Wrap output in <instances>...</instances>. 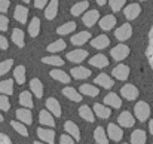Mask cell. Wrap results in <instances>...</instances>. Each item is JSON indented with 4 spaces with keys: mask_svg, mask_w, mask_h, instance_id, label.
Listing matches in <instances>:
<instances>
[{
    "mask_svg": "<svg viewBox=\"0 0 153 144\" xmlns=\"http://www.w3.org/2000/svg\"><path fill=\"white\" fill-rule=\"evenodd\" d=\"M108 3H110V7L113 12H119L123 7V4L126 3V0H110Z\"/></svg>",
    "mask_w": 153,
    "mask_h": 144,
    "instance_id": "f6af8a7d",
    "label": "cell"
},
{
    "mask_svg": "<svg viewBox=\"0 0 153 144\" xmlns=\"http://www.w3.org/2000/svg\"><path fill=\"white\" fill-rule=\"evenodd\" d=\"M42 62L51 64V65H56V67H61V65L64 64L62 58L58 56V55H53V56H43V58H42Z\"/></svg>",
    "mask_w": 153,
    "mask_h": 144,
    "instance_id": "60d3db41",
    "label": "cell"
},
{
    "mask_svg": "<svg viewBox=\"0 0 153 144\" xmlns=\"http://www.w3.org/2000/svg\"><path fill=\"white\" fill-rule=\"evenodd\" d=\"M76 27H77V24L76 22H73V21H68V22H65L64 25H61V27H58L56 28V34H70V33H73L74 30H76Z\"/></svg>",
    "mask_w": 153,
    "mask_h": 144,
    "instance_id": "8d00e7d4",
    "label": "cell"
},
{
    "mask_svg": "<svg viewBox=\"0 0 153 144\" xmlns=\"http://www.w3.org/2000/svg\"><path fill=\"white\" fill-rule=\"evenodd\" d=\"M65 46H67L65 42H64L62 39H59V40H55L53 43H51L46 49H48L49 52H61L62 49H65Z\"/></svg>",
    "mask_w": 153,
    "mask_h": 144,
    "instance_id": "7bdbcfd3",
    "label": "cell"
},
{
    "mask_svg": "<svg viewBox=\"0 0 153 144\" xmlns=\"http://www.w3.org/2000/svg\"><path fill=\"white\" fill-rule=\"evenodd\" d=\"M51 77L55 79L56 82H61V83H70V76L67 73H64L62 70H52Z\"/></svg>",
    "mask_w": 153,
    "mask_h": 144,
    "instance_id": "d590c367",
    "label": "cell"
},
{
    "mask_svg": "<svg viewBox=\"0 0 153 144\" xmlns=\"http://www.w3.org/2000/svg\"><path fill=\"white\" fill-rule=\"evenodd\" d=\"M39 33H40V19H39L37 16H34V18L30 21L28 34H30L31 37H36V36H39Z\"/></svg>",
    "mask_w": 153,
    "mask_h": 144,
    "instance_id": "e575fe53",
    "label": "cell"
},
{
    "mask_svg": "<svg viewBox=\"0 0 153 144\" xmlns=\"http://www.w3.org/2000/svg\"><path fill=\"white\" fill-rule=\"evenodd\" d=\"M110 55H111L113 59L122 61V59H125V58L129 55V46H126V45H123V43H119V45H116L114 48L110 50Z\"/></svg>",
    "mask_w": 153,
    "mask_h": 144,
    "instance_id": "7a4b0ae2",
    "label": "cell"
},
{
    "mask_svg": "<svg viewBox=\"0 0 153 144\" xmlns=\"http://www.w3.org/2000/svg\"><path fill=\"white\" fill-rule=\"evenodd\" d=\"M56 13H58V0H51L45 7V16L46 19H53Z\"/></svg>",
    "mask_w": 153,
    "mask_h": 144,
    "instance_id": "4316f807",
    "label": "cell"
},
{
    "mask_svg": "<svg viewBox=\"0 0 153 144\" xmlns=\"http://www.w3.org/2000/svg\"><path fill=\"white\" fill-rule=\"evenodd\" d=\"M9 6H10V1H9V0H0V12H1V13L7 12Z\"/></svg>",
    "mask_w": 153,
    "mask_h": 144,
    "instance_id": "681fc988",
    "label": "cell"
},
{
    "mask_svg": "<svg viewBox=\"0 0 153 144\" xmlns=\"http://www.w3.org/2000/svg\"><path fill=\"white\" fill-rule=\"evenodd\" d=\"M64 131H65L68 135H71V137L74 138V141H80V129H79V126H77L74 122L67 120V122L64 123Z\"/></svg>",
    "mask_w": 153,
    "mask_h": 144,
    "instance_id": "4fadbf2b",
    "label": "cell"
},
{
    "mask_svg": "<svg viewBox=\"0 0 153 144\" xmlns=\"http://www.w3.org/2000/svg\"><path fill=\"white\" fill-rule=\"evenodd\" d=\"M1 120H3V116H1V113H0V122H1Z\"/></svg>",
    "mask_w": 153,
    "mask_h": 144,
    "instance_id": "9f6ffc18",
    "label": "cell"
},
{
    "mask_svg": "<svg viewBox=\"0 0 153 144\" xmlns=\"http://www.w3.org/2000/svg\"><path fill=\"white\" fill-rule=\"evenodd\" d=\"M21 1H27V3H28V1H30V0H21Z\"/></svg>",
    "mask_w": 153,
    "mask_h": 144,
    "instance_id": "680465c9",
    "label": "cell"
},
{
    "mask_svg": "<svg viewBox=\"0 0 153 144\" xmlns=\"http://www.w3.org/2000/svg\"><path fill=\"white\" fill-rule=\"evenodd\" d=\"M117 122L122 128H131L134 126V116L129 113V111H122L119 116H117Z\"/></svg>",
    "mask_w": 153,
    "mask_h": 144,
    "instance_id": "9a60e30c",
    "label": "cell"
},
{
    "mask_svg": "<svg viewBox=\"0 0 153 144\" xmlns=\"http://www.w3.org/2000/svg\"><path fill=\"white\" fill-rule=\"evenodd\" d=\"M120 95L123 96L125 99H128V101H134V99L138 98L140 91H138L132 83H128V85H123V86L120 88Z\"/></svg>",
    "mask_w": 153,
    "mask_h": 144,
    "instance_id": "3957f363",
    "label": "cell"
},
{
    "mask_svg": "<svg viewBox=\"0 0 153 144\" xmlns=\"http://www.w3.org/2000/svg\"><path fill=\"white\" fill-rule=\"evenodd\" d=\"M94 140L97 144H108V135L105 132V129L102 126H98L95 128L94 131Z\"/></svg>",
    "mask_w": 153,
    "mask_h": 144,
    "instance_id": "cb8c5ba5",
    "label": "cell"
},
{
    "mask_svg": "<svg viewBox=\"0 0 153 144\" xmlns=\"http://www.w3.org/2000/svg\"><path fill=\"white\" fill-rule=\"evenodd\" d=\"M46 108L51 111L55 117H59L61 116V105H59V102L55 98H48L46 99Z\"/></svg>",
    "mask_w": 153,
    "mask_h": 144,
    "instance_id": "484cf974",
    "label": "cell"
},
{
    "mask_svg": "<svg viewBox=\"0 0 153 144\" xmlns=\"http://www.w3.org/2000/svg\"><path fill=\"white\" fill-rule=\"evenodd\" d=\"M9 48V43H7V40H6V37H3L1 34H0V49H3V50H6V49Z\"/></svg>",
    "mask_w": 153,
    "mask_h": 144,
    "instance_id": "f5cc1de1",
    "label": "cell"
},
{
    "mask_svg": "<svg viewBox=\"0 0 153 144\" xmlns=\"http://www.w3.org/2000/svg\"><path fill=\"white\" fill-rule=\"evenodd\" d=\"M34 6L37 9H45L48 6V0H34Z\"/></svg>",
    "mask_w": 153,
    "mask_h": 144,
    "instance_id": "f907efd6",
    "label": "cell"
},
{
    "mask_svg": "<svg viewBox=\"0 0 153 144\" xmlns=\"http://www.w3.org/2000/svg\"><path fill=\"white\" fill-rule=\"evenodd\" d=\"M140 12H141V6L138 3H131L123 9V15L126 19H135L140 15Z\"/></svg>",
    "mask_w": 153,
    "mask_h": 144,
    "instance_id": "30bf717a",
    "label": "cell"
},
{
    "mask_svg": "<svg viewBox=\"0 0 153 144\" xmlns=\"http://www.w3.org/2000/svg\"><path fill=\"white\" fill-rule=\"evenodd\" d=\"M13 79L18 85H24L25 82V67L24 65H16L13 70Z\"/></svg>",
    "mask_w": 153,
    "mask_h": 144,
    "instance_id": "836d02e7",
    "label": "cell"
},
{
    "mask_svg": "<svg viewBox=\"0 0 153 144\" xmlns=\"http://www.w3.org/2000/svg\"><path fill=\"white\" fill-rule=\"evenodd\" d=\"M132 36V27L129 24H122L119 28H116L114 31V37L119 40V42H125L128 40L129 37Z\"/></svg>",
    "mask_w": 153,
    "mask_h": 144,
    "instance_id": "277c9868",
    "label": "cell"
},
{
    "mask_svg": "<svg viewBox=\"0 0 153 144\" xmlns=\"http://www.w3.org/2000/svg\"><path fill=\"white\" fill-rule=\"evenodd\" d=\"M19 104L22 107H25V108H33V105H34L33 96H31V94L28 91H24V92L19 94Z\"/></svg>",
    "mask_w": 153,
    "mask_h": 144,
    "instance_id": "d6a6232c",
    "label": "cell"
},
{
    "mask_svg": "<svg viewBox=\"0 0 153 144\" xmlns=\"http://www.w3.org/2000/svg\"><path fill=\"white\" fill-rule=\"evenodd\" d=\"M62 94L67 96L68 99L74 101V102H80V101H82V98H83V96L80 95V92H77V91H76L74 88H71V86L64 88V89H62Z\"/></svg>",
    "mask_w": 153,
    "mask_h": 144,
    "instance_id": "1f68e13d",
    "label": "cell"
},
{
    "mask_svg": "<svg viewBox=\"0 0 153 144\" xmlns=\"http://www.w3.org/2000/svg\"><path fill=\"white\" fill-rule=\"evenodd\" d=\"M111 74L117 80H126L129 77V67L125 65V64H119L111 70Z\"/></svg>",
    "mask_w": 153,
    "mask_h": 144,
    "instance_id": "5b68a950",
    "label": "cell"
},
{
    "mask_svg": "<svg viewBox=\"0 0 153 144\" xmlns=\"http://www.w3.org/2000/svg\"><path fill=\"white\" fill-rule=\"evenodd\" d=\"M146 53H147L150 67L153 68V27H152V30H150V33H149V43H147V50H146Z\"/></svg>",
    "mask_w": 153,
    "mask_h": 144,
    "instance_id": "b9f144b4",
    "label": "cell"
},
{
    "mask_svg": "<svg viewBox=\"0 0 153 144\" xmlns=\"http://www.w3.org/2000/svg\"><path fill=\"white\" fill-rule=\"evenodd\" d=\"M79 116H80L83 120L89 122V123H92L94 119H95V114H94L92 108H89L88 105H82V107L79 108Z\"/></svg>",
    "mask_w": 153,
    "mask_h": 144,
    "instance_id": "4dcf8cb0",
    "label": "cell"
},
{
    "mask_svg": "<svg viewBox=\"0 0 153 144\" xmlns=\"http://www.w3.org/2000/svg\"><path fill=\"white\" fill-rule=\"evenodd\" d=\"M59 144H74V138L71 135H68V134H64L59 138Z\"/></svg>",
    "mask_w": 153,
    "mask_h": 144,
    "instance_id": "c3c4849f",
    "label": "cell"
},
{
    "mask_svg": "<svg viewBox=\"0 0 153 144\" xmlns=\"http://www.w3.org/2000/svg\"><path fill=\"white\" fill-rule=\"evenodd\" d=\"M86 56H88V50H85V49H74V50L67 53V59L71 62H76V64L85 61Z\"/></svg>",
    "mask_w": 153,
    "mask_h": 144,
    "instance_id": "ba28073f",
    "label": "cell"
},
{
    "mask_svg": "<svg viewBox=\"0 0 153 144\" xmlns=\"http://www.w3.org/2000/svg\"><path fill=\"white\" fill-rule=\"evenodd\" d=\"M94 113L101 117V119H108L111 116V110L107 107V105H102V104H94Z\"/></svg>",
    "mask_w": 153,
    "mask_h": 144,
    "instance_id": "83f0119b",
    "label": "cell"
},
{
    "mask_svg": "<svg viewBox=\"0 0 153 144\" xmlns=\"http://www.w3.org/2000/svg\"><path fill=\"white\" fill-rule=\"evenodd\" d=\"M129 140H131V144H146V140H147L146 131H143V129H135V131L131 134Z\"/></svg>",
    "mask_w": 153,
    "mask_h": 144,
    "instance_id": "7402d4cb",
    "label": "cell"
},
{
    "mask_svg": "<svg viewBox=\"0 0 153 144\" xmlns=\"http://www.w3.org/2000/svg\"><path fill=\"white\" fill-rule=\"evenodd\" d=\"M108 45H110V39L105 34H101V36H98V37L91 40V46L95 49H105Z\"/></svg>",
    "mask_w": 153,
    "mask_h": 144,
    "instance_id": "603a6c76",
    "label": "cell"
},
{
    "mask_svg": "<svg viewBox=\"0 0 153 144\" xmlns=\"http://www.w3.org/2000/svg\"><path fill=\"white\" fill-rule=\"evenodd\" d=\"M16 119L22 122L24 125H31L33 123V114L30 108H18L16 110Z\"/></svg>",
    "mask_w": 153,
    "mask_h": 144,
    "instance_id": "5bb4252c",
    "label": "cell"
},
{
    "mask_svg": "<svg viewBox=\"0 0 153 144\" xmlns=\"http://www.w3.org/2000/svg\"><path fill=\"white\" fill-rule=\"evenodd\" d=\"M12 65H13V61L12 59H4L3 62H0V76L6 74L12 68Z\"/></svg>",
    "mask_w": 153,
    "mask_h": 144,
    "instance_id": "ee69618b",
    "label": "cell"
},
{
    "mask_svg": "<svg viewBox=\"0 0 153 144\" xmlns=\"http://www.w3.org/2000/svg\"><path fill=\"white\" fill-rule=\"evenodd\" d=\"M13 18H15V21H18V22H21V24H25V22H27V18H28V7H25V6H22V4L15 6Z\"/></svg>",
    "mask_w": 153,
    "mask_h": 144,
    "instance_id": "8fae6325",
    "label": "cell"
},
{
    "mask_svg": "<svg viewBox=\"0 0 153 144\" xmlns=\"http://www.w3.org/2000/svg\"><path fill=\"white\" fill-rule=\"evenodd\" d=\"M89 37H91V33H89V31H79V33H76V34L70 39V42H71L74 46H82V45H85V43L89 40Z\"/></svg>",
    "mask_w": 153,
    "mask_h": 144,
    "instance_id": "e0dca14e",
    "label": "cell"
},
{
    "mask_svg": "<svg viewBox=\"0 0 153 144\" xmlns=\"http://www.w3.org/2000/svg\"><path fill=\"white\" fill-rule=\"evenodd\" d=\"M0 144H15L7 135H4L3 132H0Z\"/></svg>",
    "mask_w": 153,
    "mask_h": 144,
    "instance_id": "816d5d0a",
    "label": "cell"
},
{
    "mask_svg": "<svg viewBox=\"0 0 153 144\" xmlns=\"http://www.w3.org/2000/svg\"><path fill=\"white\" fill-rule=\"evenodd\" d=\"M7 28H9V19H7V16L0 15V30L1 31H6Z\"/></svg>",
    "mask_w": 153,
    "mask_h": 144,
    "instance_id": "7dc6e473",
    "label": "cell"
},
{
    "mask_svg": "<svg viewBox=\"0 0 153 144\" xmlns=\"http://www.w3.org/2000/svg\"><path fill=\"white\" fill-rule=\"evenodd\" d=\"M107 135L113 141H120L122 137H123V131H122L120 126H117L114 123H108V126H107Z\"/></svg>",
    "mask_w": 153,
    "mask_h": 144,
    "instance_id": "9c48e42d",
    "label": "cell"
},
{
    "mask_svg": "<svg viewBox=\"0 0 153 144\" xmlns=\"http://www.w3.org/2000/svg\"><path fill=\"white\" fill-rule=\"evenodd\" d=\"M39 122L42 125H46L49 128H53L55 126V120H53V114H52L49 110H42L39 113Z\"/></svg>",
    "mask_w": 153,
    "mask_h": 144,
    "instance_id": "ac0fdd59",
    "label": "cell"
},
{
    "mask_svg": "<svg viewBox=\"0 0 153 144\" xmlns=\"http://www.w3.org/2000/svg\"><path fill=\"white\" fill-rule=\"evenodd\" d=\"M79 92H80L82 95H86V96H97L98 92H100V89H98L95 85H88V83H85V85H80Z\"/></svg>",
    "mask_w": 153,
    "mask_h": 144,
    "instance_id": "f546056e",
    "label": "cell"
},
{
    "mask_svg": "<svg viewBox=\"0 0 153 144\" xmlns=\"http://www.w3.org/2000/svg\"><path fill=\"white\" fill-rule=\"evenodd\" d=\"M88 62H89L92 67H97V68H104V67H107V65H108V58H107L105 55H102V53H97V55L91 56Z\"/></svg>",
    "mask_w": 153,
    "mask_h": 144,
    "instance_id": "2e32d148",
    "label": "cell"
},
{
    "mask_svg": "<svg viewBox=\"0 0 153 144\" xmlns=\"http://www.w3.org/2000/svg\"><path fill=\"white\" fill-rule=\"evenodd\" d=\"M94 85H100L104 89H110V88L114 86V80H113L108 74L101 73V74H98V76L94 79Z\"/></svg>",
    "mask_w": 153,
    "mask_h": 144,
    "instance_id": "52a82bcc",
    "label": "cell"
},
{
    "mask_svg": "<svg viewBox=\"0 0 153 144\" xmlns=\"http://www.w3.org/2000/svg\"><path fill=\"white\" fill-rule=\"evenodd\" d=\"M70 74L74 77V79H88L91 76V70L86 68V67H73L70 70Z\"/></svg>",
    "mask_w": 153,
    "mask_h": 144,
    "instance_id": "44dd1931",
    "label": "cell"
},
{
    "mask_svg": "<svg viewBox=\"0 0 153 144\" xmlns=\"http://www.w3.org/2000/svg\"><path fill=\"white\" fill-rule=\"evenodd\" d=\"M12 92H13V80L12 79H6V80L0 82V94L12 95Z\"/></svg>",
    "mask_w": 153,
    "mask_h": 144,
    "instance_id": "74e56055",
    "label": "cell"
},
{
    "mask_svg": "<svg viewBox=\"0 0 153 144\" xmlns=\"http://www.w3.org/2000/svg\"><path fill=\"white\" fill-rule=\"evenodd\" d=\"M104 104L105 105H110L113 108H119L122 105V99H120V96L117 95V94L110 92V94H107V95L104 96Z\"/></svg>",
    "mask_w": 153,
    "mask_h": 144,
    "instance_id": "ffe728a7",
    "label": "cell"
},
{
    "mask_svg": "<svg viewBox=\"0 0 153 144\" xmlns=\"http://www.w3.org/2000/svg\"><path fill=\"white\" fill-rule=\"evenodd\" d=\"M10 126L19 134V135H22V137H28V131H27V126L22 123V122H15V120H12L10 122Z\"/></svg>",
    "mask_w": 153,
    "mask_h": 144,
    "instance_id": "ab89813d",
    "label": "cell"
},
{
    "mask_svg": "<svg viewBox=\"0 0 153 144\" xmlns=\"http://www.w3.org/2000/svg\"><path fill=\"white\" fill-rule=\"evenodd\" d=\"M98 25H100V28L104 30V31L111 30V28L116 25V16H113V15H105V16H102L101 19L98 21Z\"/></svg>",
    "mask_w": 153,
    "mask_h": 144,
    "instance_id": "d6986e66",
    "label": "cell"
},
{
    "mask_svg": "<svg viewBox=\"0 0 153 144\" xmlns=\"http://www.w3.org/2000/svg\"><path fill=\"white\" fill-rule=\"evenodd\" d=\"M88 7H89V1L85 0V1H79V3H76V4L70 9V12H71L73 16H80L82 13H85V12L88 10Z\"/></svg>",
    "mask_w": 153,
    "mask_h": 144,
    "instance_id": "d4e9b609",
    "label": "cell"
},
{
    "mask_svg": "<svg viewBox=\"0 0 153 144\" xmlns=\"http://www.w3.org/2000/svg\"><path fill=\"white\" fill-rule=\"evenodd\" d=\"M149 131H150V134L153 135V119L149 122Z\"/></svg>",
    "mask_w": 153,
    "mask_h": 144,
    "instance_id": "11a10c76",
    "label": "cell"
},
{
    "mask_svg": "<svg viewBox=\"0 0 153 144\" xmlns=\"http://www.w3.org/2000/svg\"><path fill=\"white\" fill-rule=\"evenodd\" d=\"M95 1H97V4H98V6H104V4L107 3V0H95Z\"/></svg>",
    "mask_w": 153,
    "mask_h": 144,
    "instance_id": "db71d44e",
    "label": "cell"
},
{
    "mask_svg": "<svg viewBox=\"0 0 153 144\" xmlns=\"http://www.w3.org/2000/svg\"><path fill=\"white\" fill-rule=\"evenodd\" d=\"M98 18H100V12L95 10V9H91V10H88V12L83 13L82 21H83V24H85L86 27H92V25L98 21Z\"/></svg>",
    "mask_w": 153,
    "mask_h": 144,
    "instance_id": "7c38bea8",
    "label": "cell"
},
{
    "mask_svg": "<svg viewBox=\"0 0 153 144\" xmlns=\"http://www.w3.org/2000/svg\"><path fill=\"white\" fill-rule=\"evenodd\" d=\"M9 108H10L9 98L4 96L3 94H0V110H3V111H9Z\"/></svg>",
    "mask_w": 153,
    "mask_h": 144,
    "instance_id": "bcb514c9",
    "label": "cell"
},
{
    "mask_svg": "<svg viewBox=\"0 0 153 144\" xmlns=\"http://www.w3.org/2000/svg\"><path fill=\"white\" fill-rule=\"evenodd\" d=\"M33 144H43V143H39V141H34Z\"/></svg>",
    "mask_w": 153,
    "mask_h": 144,
    "instance_id": "6f0895ef",
    "label": "cell"
},
{
    "mask_svg": "<svg viewBox=\"0 0 153 144\" xmlns=\"http://www.w3.org/2000/svg\"><path fill=\"white\" fill-rule=\"evenodd\" d=\"M134 113L140 122H146L150 116V105L146 101H138L134 107Z\"/></svg>",
    "mask_w": 153,
    "mask_h": 144,
    "instance_id": "6da1fadb",
    "label": "cell"
},
{
    "mask_svg": "<svg viewBox=\"0 0 153 144\" xmlns=\"http://www.w3.org/2000/svg\"><path fill=\"white\" fill-rule=\"evenodd\" d=\"M30 89L34 94V96H37L39 99L43 96V85L39 79H31L30 80Z\"/></svg>",
    "mask_w": 153,
    "mask_h": 144,
    "instance_id": "f1b7e54d",
    "label": "cell"
},
{
    "mask_svg": "<svg viewBox=\"0 0 153 144\" xmlns=\"http://www.w3.org/2000/svg\"><path fill=\"white\" fill-rule=\"evenodd\" d=\"M141 1H146V0H141Z\"/></svg>",
    "mask_w": 153,
    "mask_h": 144,
    "instance_id": "91938a15",
    "label": "cell"
},
{
    "mask_svg": "<svg viewBox=\"0 0 153 144\" xmlns=\"http://www.w3.org/2000/svg\"><path fill=\"white\" fill-rule=\"evenodd\" d=\"M12 42L18 46V48H22L24 46V31L21 28H15L12 31Z\"/></svg>",
    "mask_w": 153,
    "mask_h": 144,
    "instance_id": "f35d334b",
    "label": "cell"
},
{
    "mask_svg": "<svg viewBox=\"0 0 153 144\" xmlns=\"http://www.w3.org/2000/svg\"><path fill=\"white\" fill-rule=\"evenodd\" d=\"M36 134H37V137L42 141H45V143H48V144H55V132L52 131L51 128L49 129H46V128H37Z\"/></svg>",
    "mask_w": 153,
    "mask_h": 144,
    "instance_id": "8992f818",
    "label": "cell"
}]
</instances>
